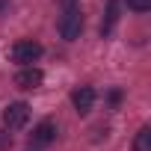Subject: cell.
Instances as JSON below:
<instances>
[{"instance_id":"1","label":"cell","mask_w":151,"mask_h":151,"mask_svg":"<svg viewBox=\"0 0 151 151\" xmlns=\"http://www.w3.org/2000/svg\"><path fill=\"white\" fill-rule=\"evenodd\" d=\"M42 53H45V47H42L39 42H33V39L15 42V45L9 47V59H12V62H18L21 68H27V65L39 62V56H42Z\"/></svg>"},{"instance_id":"4","label":"cell","mask_w":151,"mask_h":151,"mask_svg":"<svg viewBox=\"0 0 151 151\" xmlns=\"http://www.w3.org/2000/svg\"><path fill=\"white\" fill-rule=\"evenodd\" d=\"M42 80H45V74H42V68H36V65H27V68H21V71L15 74V86H18V89H24V92L39 89V86H42Z\"/></svg>"},{"instance_id":"3","label":"cell","mask_w":151,"mask_h":151,"mask_svg":"<svg viewBox=\"0 0 151 151\" xmlns=\"http://www.w3.org/2000/svg\"><path fill=\"white\" fill-rule=\"evenodd\" d=\"M27 122H30V107H27L24 101H15V104H9V107L3 110V124H6L9 130H21Z\"/></svg>"},{"instance_id":"7","label":"cell","mask_w":151,"mask_h":151,"mask_svg":"<svg viewBox=\"0 0 151 151\" xmlns=\"http://www.w3.org/2000/svg\"><path fill=\"white\" fill-rule=\"evenodd\" d=\"M116 21H119V0H110V3H107V15L101 21V36H110L113 27H116Z\"/></svg>"},{"instance_id":"11","label":"cell","mask_w":151,"mask_h":151,"mask_svg":"<svg viewBox=\"0 0 151 151\" xmlns=\"http://www.w3.org/2000/svg\"><path fill=\"white\" fill-rule=\"evenodd\" d=\"M62 9H71V6H80V0H59Z\"/></svg>"},{"instance_id":"5","label":"cell","mask_w":151,"mask_h":151,"mask_svg":"<svg viewBox=\"0 0 151 151\" xmlns=\"http://www.w3.org/2000/svg\"><path fill=\"white\" fill-rule=\"evenodd\" d=\"M71 104H74V110H77L80 116H86L95 107V89L92 86H77L71 92Z\"/></svg>"},{"instance_id":"6","label":"cell","mask_w":151,"mask_h":151,"mask_svg":"<svg viewBox=\"0 0 151 151\" xmlns=\"http://www.w3.org/2000/svg\"><path fill=\"white\" fill-rule=\"evenodd\" d=\"M30 139H33V145H50V142L56 139V124H53L50 119H45V122H39V124L33 127V133H30Z\"/></svg>"},{"instance_id":"9","label":"cell","mask_w":151,"mask_h":151,"mask_svg":"<svg viewBox=\"0 0 151 151\" xmlns=\"http://www.w3.org/2000/svg\"><path fill=\"white\" fill-rule=\"evenodd\" d=\"M127 9H133V12H148V9H151V0H127Z\"/></svg>"},{"instance_id":"10","label":"cell","mask_w":151,"mask_h":151,"mask_svg":"<svg viewBox=\"0 0 151 151\" xmlns=\"http://www.w3.org/2000/svg\"><path fill=\"white\" fill-rule=\"evenodd\" d=\"M9 145H12V133L0 127V151H9Z\"/></svg>"},{"instance_id":"2","label":"cell","mask_w":151,"mask_h":151,"mask_svg":"<svg viewBox=\"0 0 151 151\" xmlns=\"http://www.w3.org/2000/svg\"><path fill=\"white\" fill-rule=\"evenodd\" d=\"M80 33H83V12L80 6H71L59 18V36L65 42H74V39H80Z\"/></svg>"},{"instance_id":"12","label":"cell","mask_w":151,"mask_h":151,"mask_svg":"<svg viewBox=\"0 0 151 151\" xmlns=\"http://www.w3.org/2000/svg\"><path fill=\"white\" fill-rule=\"evenodd\" d=\"M9 3H12V0H0V12H3V9H6Z\"/></svg>"},{"instance_id":"8","label":"cell","mask_w":151,"mask_h":151,"mask_svg":"<svg viewBox=\"0 0 151 151\" xmlns=\"http://www.w3.org/2000/svg\"><path fill=\"white\" fill-rule=\"evenodd\" d=\"M133 151H151V127H139L136 130V139H133Z\"/></svg>"}]
</instances>
